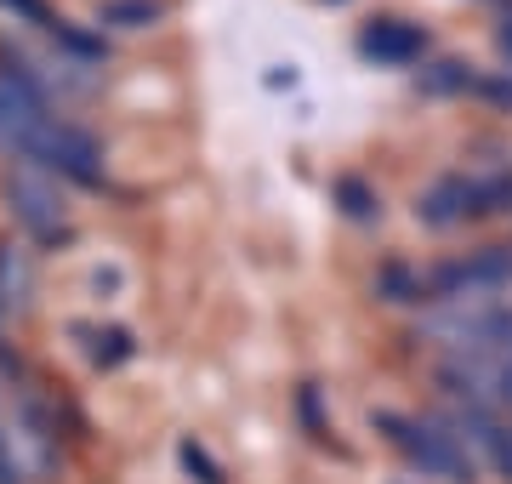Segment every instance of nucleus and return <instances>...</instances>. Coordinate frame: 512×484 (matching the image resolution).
<instances>
[{
	"label": "nucleus",
	"mask_w": 512,
	"mask_h": 484,
	"mask_svg": "<svg viewBox=\"0 0 512 484\" xmlns=\"http://www.w3.org/2000/svg\"><path fill=\"white\" fill-rule=\"evenodd\" d=\"M416 217H421L427 228H456L461 217H467V177H461V171H444L439 183L421 194Z\"/></svg>",
	"instance_id": "obj_5"
},
{
	"label": "nucleus",
	"mask_w": 512,
	"mask_h": 484,
	"mask_svg": "<svg viewBox=\"0 0 512 484\" xmlns=\"http://www.w3.org/2000/svg\"><path fill=\"white\" fill-rule=\"evenodd\" d=\"M495 52L507 57V75H512V18H507V23H495Z\"/></svg>",
	"instance_id": "obj_18"
},
{
	"label": "nucleus",
	"mask_w": 512,
	"mask_h": 484,
	"mask_svg": "<svg viewBox=\"0 0 512 484\" xmlns=\"http://www.w3.org/2000/svg\"><path fill=\"white\" fill-rule=\"evenodd\" d=\"M92 285H97V291H120V268H97Z\"/></svg>",
	"instance_id": "obj_19"
},
{
	"label": "nucleus",
	"mask_w": 512,
	"mask_h": 484,
	"mask_svg": "<svg viewBox=\"0 0 512 484\" xmlns=\"http://www.w3.org/2000/svg\"><path fill=\"white\" fill-rule=\"evenodd\" d=\"M427 46H433V35L410 18H393V12H382V18H370L365 29H359V57H365V63H382V69L421 63Z\"/></svg>",
	"instance_id": "obj_4"
},
{
	"label": "nucleus",
	"mask_w": 512,
	"mask_h": 484,
	"mask_svg": "<svg viewBox=\"0 0 512 484\" xmlns=\"http://www.w3.org/2000/svg\"><path fill=\"white\" fill-rule=\"evenodd\" d=\"M171 6L165 0H97V23L109 29H154Z\"/></svg>",
	"instance_id": "obj_11"
},
{
	"label": "nucleus",
	"mask_w": 512,
	"mask_h": 484,
	"mask_svg": "<svg viewBox=\"0 0 512 484\" xmlns=\"http://www.w3.org/2000/svg\"><path fill=\"white\" fill-rule=\"evenodd\" d=\"M473 80H478V69L467 57H433V63L416 69V92L421 97H461V92H473Z\"/></svg>",
	"instance_id": "obj_7"
},
{
	"label": "nucleus",
	"mask_w": 512,
	"mask_h": 484,
	"mask_svg": "<svg viewBox=\"0 0 512 484\" xmlns=\"http://www.w3.org/2000/svg\"><path fill=\"white\" fill-rule=\"evenodd\" d=\"M46 35H52L74 63H103V57H109L103 35H92V29H80V23H69V18H52V23H46Z\"/></svg>",
	"instance_id": "obj_13"
},
{
	"label": "nucleus",
	"mask_w": 512,
	"mask_h": 484,
	"mask_svg": "<svg viewBox=\"0 0 512 484\" xmlns=\"http://www.w3.org/2000/svg\"><path fill=\"white\" fill-rule=\"evenodd\" d=\"M262 86H274V92H279V86H296V69H268V75H262Z\"/></svg>",
	"instance_id": "obj_20"
},
{
	"label": "nucleus",
	"mask_w": 512,
	"mask_h": 484,
	"mask_svg": "<svg viewBox=\"0 0 512 484\" xmlns=\"http://www.w3.org/2000/svg\"><path fill=\"white\" fill-rule=\"evenodd\" d=\"M6 205L40 245H69L74 223H69V205L57 200V188L46 171H35L29 160H12L6 166Z\"/></svg>",
	"instance_id": "obj_3"
},
{
	"label": "nucleus",
	"mask_w": 512,
	"mask_h": 484,
	"mask_svg": "<svg viewBox=\"0 0 512 484\" xmlns=\"http://www.w3.org/2000/svg\"><path fill=\"white\" fill-rule=\"evenodd\" d=\"M478 97H490L495 109H512V75H478L473 80Z\"/></svg>",
	"instance_id": "obj_16"
},
{
	"label": "nucleus",
	"mask_w": 512,
	"mask_h": 484,
	"mask_svg": "<svg viewBox=\"0 0 512 484\" xmlns=\"http://www.w3.org/2000/svg\"><path fill=\"white\" fill-rule=\"evenodd\" d=\"M330 200L348 223H382V194L365 183V177H336L330 183Z\"/></svg>",
	"instance_id": "obj_9"
},
{
	"label": "nucleus",
	"mask_w": 512,
	"mask_h": 484,
	"mask_svg": "<svg viewBox=\"0 0 512 484\" xmlns=\"http://www.w3.org/2000/svg\"><path fill=\"white\" fill-rule=\"evenodd\" d=\"M376 297L393 302V308H416V302H427V285H421V274L410 268V262H382L376 268Z\"/></svg>",
	"instance_id": "obj_10"
},
{
	"label": "nucleus",
	"mask_w": 512,
	"mask_h": 484,
	"mask_svg": "<svg viewBox=\"0 0 512 484\" xmlns=\"http://www.w3.org/2000/svg\"><path fill=\"white\" fill-rule=\"evenodd\" d=\"M0 6H6L12 18H23V23H40V29H46V23L57 18V12L46 6V0H0Z\"/></svg>",
	"instance_id": "obj_17"
},
{
	"label": "nucleus",
	"mask_w": 512,
	"mask_h": 484,
	"mask_svg": "<svg viewBox=\"0 0 512 484\" xmlns=\"http://www.w3.org/2000/svg\"><path fill=\"white\" fill-rule=\"evenodd\" d=\"M467 274H473V285L484 297L507 291L512 285V245H484V251H473V257H467Z\"/></svg>",
	"instance_id": "obj_12"
},
{
	"label": "nucleus",
	"mask_w": 512,
	"mask_h": 484,
	"mask_svg": "<svg viewBox=\"0 0 512 484\" xmlns=\"http://www.w3.org/2000/svg\"><path fill=\"white\" fill-rule=\"evenodd\" d=\"M177 467H183V473H188L194 484H228L222 462L200 445V439H194V433H188V439H177Z\"/></svg>",
	"instance_id": "obj_15"
},
{
	"label": "nucleus",
	"mask_w": 512,
	"mask_h": 484,
	"mask_svg": "<svg viewBox=\"0 0 512 484\" xmlns=\"http://www.w3.org/2000/svg\"><path fill=\"white\" fill-rule=\"evenodd\" d=\"M370 428L382 433L387 445L399 450L404 462L416 467L421 479H444V484H478V456L461 445L456 433H444L433 416L416 422V416H404V410H370Z\"/></svg>",
	"instance_id": "obj_1"
},
{
	"label": "nucleus",
	"mask_w": 512,
	"mask_h": 484,
	"mask_svg": "<svg viewBox=\"0 0 512 484\" xmlns=\"http://www.w3.org/2000/svg\"><path fill=\"white\" fill-rule=\"evenodd\" d=\"M29 297H35V274H29V251L23 245H0V319L12 314L18 319L23 308H29Z\"/></svg>",
	"instance_id": "obj_6"
},
{
	"label": "nucleus",
	"mask_w": 512,
	"mask_h": 484,
	"mask_svg": "<svg viewBox=\"0 0 512 484\" xmlns=\"http://www.w3.org/2000/svg\"><path fill=\"white\" fill-rule=\"evenodd\" d=\"M74 336H86L92 348V365L97 371H120V365H131L137 359V336L126 331V325H109V331H92V325H74Z\"/></svg>",
	"instance_id": "obj_8"
},
{
	"label": "nucleus",
	"mask_w": 512,
	"mask_h": 484,
	"mask_svg": "<svg viewBox=\"0 0 512 484\" xmlns=\"http://www.w3.org/2000/svg\"><path fill=\"white\" fill-rule=\"evenodd\" d=\"M18 160H29L35 171L46 177H63L74 188H103L109 183V171H103V143H97L92 131H80L74 120H40L29 131V143L18 149Z\"/></svg>",
	"instance_id": "obj_2"
},
{
	"label": "nucleus",
	"mask_w": 512,
	"mask_h": 484,
	"mask_svg": "<svg viewBox=\"0 0 512 484\" xmlns=\"http://www.w3.org/2000/svg\"><path fill=\"white\" fill-rule=\"evenodd\" d=\"M325 6H348V0H325Z\"/></svg>",
	"instance_id": "obj_21"
},
{
	"label": "nucleus",
	"mask_w": 512,
	"mask_h": 484,
	"mask_svg": "<svg viewBox=\"0 0 512 484\" xmlns=\"http://www.w3.org/2000/svg\"><path fill=\"white\" fill-rule=\"evenodd\" d=\"M296 416H302V433H308L313 445L336 450V439H330V416H325V388H319V382H302V388H296Z\"/></svg>",
	"instance_id": "obj_14"
}]
</instances>
